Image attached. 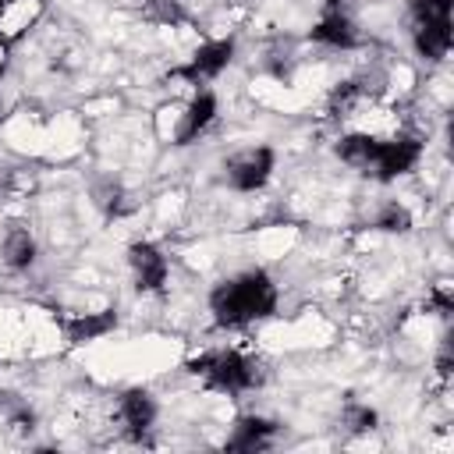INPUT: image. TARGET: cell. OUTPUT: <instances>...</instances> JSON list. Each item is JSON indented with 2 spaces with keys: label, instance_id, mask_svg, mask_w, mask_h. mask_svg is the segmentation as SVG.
<instances>
[{
  "label": "cell",
  "instance_id": "obj_14",
  "mask_svg": "<svg viewBox=\"0 0 454 454\" xmlns=\"http://www.w3.org/2000/svg\"><path fill=\"white\" fill-rule=\"evenodd\" d=\"M365 96H369L365 82H344V85H337L333 96H330V114H333V117H351L355 106L365 103Z\"/></svg>",
  "mask_w": 454,
  "mask_h": 454
},
{
  "label": "cell",
  "instance_id": "obj_5",
  "mask_svg": "<svg viewBox=\"0 0 454 454\" xmlns=\"http://www.w3.org/2000/svg\"><path fill=\"white\" fill-rule=\"evenodd\" d=\"M231 57H234V39H213V43H202L192 53V60L184 67H174L170 74L188 78V82H209L231 64Z\"/></svg>",
  "mask_w": 454,
  "mask_h": 454
},
{
  "label": "cell",
  "instance_id": "obj_18",
  "mask_svg": "<svg viewBox=\"0 0 454 454\" xmlns=\"http://www.w3.org/2000/svg\"><path fill=\"white\" fill-rule=\"evenodd\" d=\"M433 305L440 309V316L450 312V305H454V298H450V284H436V291H433Z\"/></svg>",
  "mask_w": 454,
  "mask_h": 454
},
{
  "label": "cell",
  "instance_id": "obj_4",
  "mask_svg": "<svg viewBox=\"0 0 454 454\" xmlns=\"http://www.w3.org/2000/svg\"><path fill=\"white\" fill-rule=\"evenodd\" d=\"M273 174V149L259 145V149H245L238 156L227 160V184L238 192H255L270 181Z\"/></svg>",
  "mask_w": 454,
  "mask_h": 454
},
{
  "label": "cell",
  "instance_id": "obj_10",
  "mask_svg": "<svg viewBox=\"0 0 454 454\" xmlns=\"http://www.w3.org/2000/svg\"><path fill=\"white\" fill-rule=\"evenodd\" d=\"M277 436V422L259 419V415H245L234 422L231 436H227V450H262L270 447Z\"/></svg>",
  "mask_w": 454,
  "mask_h": 454
},
{
  "label": "cell",
  "instance_id": "obj_16",
  "mask_svg": "<svg viewBox=\"0 0 454 454\" xmlns=\"http://www.w3.org/2000/svg\"><path fill=\"white\" fill-rule=\"evenodd\" d=\"M380 231H387V234H401V231H408L411 227V216H408V209L404 206H397V202H387L380 213H376V220H372Z\"/></svg>",
  "mask_w": 454,
  "mask_h": 454
},
{
  "label": "cell",
  "instance_id": "obj_11",
  "mask_svg": "<svg viewBox=\"0 0 454 454\" xmlns=\"http://www.w3.org/2000/svg\"><path fill=\"white\" fill-rule=\"evenodd\" d=\"M213 117H216V99H213V92H199L192 103H188V110H184V117H181V124H177V145H188L192 138H199L209 124H213Z\"/></svg>",
  "mask_w": 454,
  "mask_h": 454
},
{
  "label": "cell",
  "instance_id": "obj_3",
  "mask_svg": "<svg viewBox=\"0 0 454 454\" xmlns=\"http://www.w3.org/2000/svg\"><path fill=\"white\" fill-rule=\"evenodd\" d=\"M419 156H422V145L415 138H390V142L376 138V153H372L369 174L380 177V181H394V177L408 174L419 163Z\"/></svg>",
  "mask_w": 454,
  "mask_h": 454
},
{
  "label": "cell",
  "instance_id": "obj_13",
  "mask_svg": "<svg viewBox=\"0 0 454 454\" xmlns=\"http://www.w3.org/2000/svg\"><path fill=\"white\" fill-rule=\"evenodd\" d=\"M114 323H117V316L106 309V312H92V316H74V319L64 323V330H67V337L74 344H85V340L103 337L106 330H114Z\"/></svg>",
  "mask_w": 454,
  "mask_h": 454
},
{
  "label": "cell",
  "instance_id": "obj_9",
  "mask_svg": "<svg viewBox=\"0 0 454 454\" xmlns=\"http://www.w3.org/2000/svg\"><path fill=\"white\" fill-rule=\"evenodd\" d=\"M415 50L426 60H440L450 50V18H415Z\"/></svg>",
  "mask_w": 454,
  "mask_h": 454
},
{
  "label": "cell",
  "instance_id": "obj_17",
  "mask_svg": "<svg viewBox=\"0 0 454 454\" xmlns=\"http://www.w3.org/2000/svg\"><path fill=\"white\" fill-rule=\"evenodd\" d=\"M340 422H344L351 433H369V429H376V411L365 408V404H348L344 415H340Z\"/></svg>",
  "mask_w": 454,
  "mask_h": 454
},
{
  "label": "cell",
  "instance_id": "obj_12",
  "mask_svg": "<svg viewBox=\"0 0 454 454\" xmlns=\"http://www.w3.org/2000/svg\"><path fill=\"white\" fill-rule=\"evenodd\" d=\"M4 262L11 270H28L35 262V238L25 227H11L4 238Z\"/></svg>",
  "mask_w": 454,
  "mask_h": 454
},
{
  "label": "cell",
  "instance_id": "obj_8",
  "mask_svg": "<svg viewBox=\"0 0 454 454\" xmlns=\"http://www.w3.org/2000/svg\"><path fill=\"white\" fill-rule=\"evenodd\" d=\"M117 415H121L128 436L142 440V436L153 429V422H156V401H153L149 390H138V387H135V390L121 394V401H117Z\"/></svg>",
  "mask_w": 454,
  "mask_h": 454
},
{
  "label": "cell",
  "instance_id": "obj_6",
  "mask_svg": "<svg viewBox=\"0 0 454 454\" xmlns=\"http://www.w3.org/2000/svg\"><path fill=\"white\" fill-rule=\"evenodd\" d=\"M128 262H131V273H135V287L138 291H160L167 284V273H170V262L167 255L149 245V241H135L128 248Z\"/></svg>",
  "mask_w": 454,
  "mask_h": 454
},
{
  "label": "cell",
  "instance_id": "obj_7",
  "mask_svg": "<svg viewBox=\"0 0 454 454\" xmlns=\"http://www.w3.org/2000/svg\"><path fill=\"white\" fill-rule=\"evenodd\" d=\"M312 39L323 43V46H333V50H351L358 43V28L348 18V11L340 7V0H330L326 4V11L319 14V21L312 25Z\"/></svg>",
  "mask_w": 454,
  "mask_h": 454
},
{
  "label": "cell",
  "instance_id": "obj_1",
  "mask_svg": "<svg viewBox=\"0 0 454 454\" xmlns=\"http://www.w3.org/2000/svg\"><path fill=\"white\" fill-rule=\"evenodd\" d=\"M209 309L220 326H248L255 319L273 316L277 287L262 270H248V273H238V277L216 284L209 294Z\"/></svg>",
  "mask_w": 454,
  "mask_h": 454
},
{
  "label": "cell",
  "instance_id": "obj_19",
  "mask_svg": "<svg viewBox=\"0 0 454 454\" xmlns=\"http://www.w3.org/2000/svg\"><path fill=\"white\" fill-rule=\"evenodd\" d=\"M7 4H11V0H0V18H4V11H7Z\"/></svg>",
  "mask_w": 454,
  "mask_h": 454
},
{
  "label": "cell",
  "instance_id": "obj_15",
  "mask_svg": "<svg viewBox=\"0 0 454 454\" xmlns=\"http://www.w3.org/2000/svg\"><path fill=\"white\" fill-rule=\"evenodd\" d=\"M96 202H99V209H103L106 216H124V213L135 209V206L128 202V195H124L121 184H103V188L96 192Z\"/></svg>",
  "mask_w": 454,
  "mask_h": 454
},
{
  "label": "cell",
  "instance_id": "obj_2",
  "mask_svg": "<svg viewBox=\"0 0 454 454\" xmlns=\"http://www.w3.org/2000/svg\"><path fill=\"white\" fill-rule=\"evenodd\" d=\"M188 369L195 376H202L206 387L223 390V394H241V390H252V387H259L266 380L262 362L248 358L241 351H209V355L192 358Z\"/></svg>",
  "mask_w": 454,
  "mask_h": 454
}]
</instances>
